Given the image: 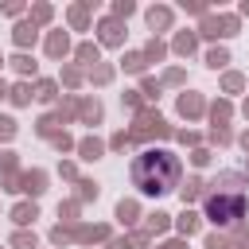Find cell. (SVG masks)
Here are the masks:
<instances>
[{
	"label": "cell",
	"instance_id": "6da1fadb",
	"mask_svg": "<svg viewBox=\"0 0 249 249\" xmlns=\"http://www.w3.org/2000/svg\"><path fill=\"white\" fill-rule=\"evenodd\" d=\"M179 171H183V163H179V156H175L171 148H144V152L132 160V183H136L140 195H148V198H160V195L175 191Z\"/></svg>",
	"mask_w": 249,
	"mask_h": 249
},
{
	"label": "cell",
	"instance_id": "7a4b0ae2",
	"mask_svg": "<svg viewBox=\"0 0 249 249\" xmlns=\"http://www.w3.org/2000/svg\"><path fill=\"white\" fill-rule=\"evenodd\" d=\"M202 214L214 222V226H237L245 218V195H210Z\"/></svg>",
	"mask_w": 249,
	"mask_h": 249
}]
</instances>
